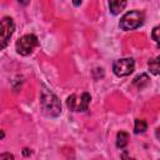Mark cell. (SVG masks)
<instances>
[{
    "instance_id": "cell-2",
    "label": "cell",
    "mask_w": 160,
    "mask_h": 160,
    "mask_svg": "<svg viewBox=\"0 0 160 160\" xmlns=\"http://www.w3.org/2000/svg\"><path fill=\"white\" fill-rule=\"evenodd\" d=\"M144 22V14L139 10H132V11H129L126 12L121 20H120V28L122 30H134V29H138L139 26H141Z\"/></svg>"
},
{
    "instance_id": "cell-6",
    "label": "cell",
    "mask_w": 160,
    "mask_h": 160,
    "mask_svg": "<svg viewBox=\"0 0 160 160\" xmlns=\"http://www.w3.org/2000/svg\"><path fill=\"white\" fill-rule=\"evenodd\" d=\"M134 69H135V61L131 58L119 59L112 65V70L118 76H128L134 71Z\"/></svg>"
},
{
    "instance_id": "cell-17",
    "label": "cell",
    "mask_w": 160,
    "mask_h": 160,
    "mask_svg": "<svg viewBox=\"0 0 160 160\" xmlns=\"http://www.w3.org/2000/svg\"><path fill=\"white\" fill-rule=\"evenodd\" d=\"M80 4H81V1H75L74 2V5H80Z\"/></svg>"
},
{
    "instance_id": "cell-8",
    "label": "cell",
    "mask_w": 160,
    "mask_h": 160,
    "mask_svg": "<svg viewBox=\"0 0 160 160\" xmlns=\"http://www.w3.org/2000/svg\"><path fill=\"white\" fill-rule=\"evenodd\" d=\"M129 142V134L126 131H120L116 135V146L119 149H124Z\"/></svg>"
},
{
    "instance_id": "cell-1",
    "label": "cell",
    "mask_w": 160,
    "mask_h": 160,
    "mask_svg": "<svg viewBox=\"0 0 160 160\" xmlns=\"http://www.w3.org/2000/svg\"><path fill=\"white\" fill-rule=\"evenodd\" d=\"M40 106L42 112L50 118H56L61 112V102L59 98L44 85L40 92Z\"/></svg>"
},
{
    "instance_id": "cell-12",
    "label": "cell",
    "mask_w": 160,
    "mask_h": 160,
    "mask_svg": "<svg viewBox=\"0 0 160 160\" xmlns=\"http://www.w3.org/2000/svg\"><path fill=\"white\" fill-rule=\"evenodd\" d=\"M159 31H160V28H159V26H155L154 30H152V34H151V38H152L156 42H159Z\"/></svg>"
},
{
    "instance_id": "cell-5",
    "label": "cell",
    "mask_w": 160,
    "mask_h": 160,
    "mask_svg": "<svg viewBox=\"0 0 160 160\" xmlns=\"http://www.w3.org/2000/svg\"><path fill=\"white\" fill-rule=\"evenodd\" d=\"M14 29H15V24L11 18L5 16L0 21V50L8 46L9 40L14 32Z\"/></svg>"
},
{
    "instance_id": "cell-15",
    "label": "cell",
    "mask_w": 160,
    "mask_h": 160,
    "mask_svg": "<svg viewBox=\"0 0 160 160\" xmlns=\"http://www.w3.org/2000/svg\"><path fill=\"white\" fill-rule=\"evenodd\" d=\"M22 154H24L25 156H28V155H30V151H29V149H24V150H22Z\"/></svg>"
},
{
    "instance_id": "cell-3",
    "label": "cell",
    "mask_w": 160,
    "mask_h": 160,
    "mask_svg": "<svg viewBox=\"0 0 160 160\" xmlns=\"http://www.w3.org/2000/svg\"><path fill=\"white\" fill-rule=\"evenodd\" d=\"M38 45H39L38 38L34 34H28V35H24L22 38H20L16 41L15 46H16L18 54H20L22 56H26V55L31 54Z\"/></svg>"
},
{
    "instance_id": "cell-9",
    "label": "cell",
    "mask_w": 160,
    "mask_h": 160,
    "mask_svg": "<svg viewBox=\"0 0 160 160\" xmlns=\"http://www.w3.org/2000/svg\"><path fill=\"white\" fill-rule=\"evenodd\" d=\"M132 84H134V85H135L138 89H142V88H145V86L149 84V76H148L146 74L138 75V76L134 79Z\"/></svg>"
},
{
    "instance_id": "cell-13",
    "label": "cell",
    "mask_w": 160,
    "mask_h": 160,
    "mask_svg": "<svg viewBox=\"0 0 160 160\" xmlns=\"http://www.w3.org/2000/svg\"><path fill=\"white\" fill-rule=\"evenodd\" d=\"M0 160H14V156L9 152H5V154L0 155Z\"/></svg>"
},
{
    "instance_id": "cell-16",
    "label": "cell",
    "mask_w": 160,
    "mask_h": 160,
    "mask_svg": "<svg viewBox=\"0 0 160 160\" xmlns=\"http://www.w3.org/2000/svg\"><path fill=\"white\" fill-rule=\"evenodd\" d=\"M4 136H5L4 131H1V130H0V140H1V139H4Z\"/></svg>"
},
{
    "instance_id": "cell-4",
    "label": "cell",
    "mask_w": 160,
    "mask_h": 160,
    "mask_svg": "<svg viewBox=\"0 0 160 160\" xmlns=\"http://www.w3.org/2000/svg\"><path fill=\"white\" fill-rule=\"evenodd\" d=\"M90 100H91V96H90L89 92H82L80 98L78 95L72 94V95H70L68 98L66 105L72 111H85L89 108Z\"/></svg>"
},
{
    "instance_id": "cell-10",
    "label": "cell",
    "mask_w": 160,
    "mask_h": 160,
    "mask_svg": "<svg viewBox=\"0 0 160 160\" xmlns=\"http://www.w3.org/2000/svg\"><path fill=\"white\" fill-rule=\"evenodd\" d=\"M148 129V124L142 119H136L135 120V126H134V132L135 134H141Z\"/></svg>"
},
{
    "instance_id": "cell-7",
    "label": "cell",
    "mask_w": 160,
    "mask_h": 160,
    "mask_svg": "<svg viewBox=\"0 0 160 160\" xmlns=\"http://www.w3.org/2000/svg\"><path fill=\"white\" fill-rule=\"evenodd\" d=\"M126 6V1H120V0H112L109 2V8H110V11L111 14L114 15H118L120 14Z\"/></svg>"
},
{
    "instance_id": "cell-14",
    "label": "cell",
    "mask_w": 160,
    "mask_h": 160,
    "mask_svg": "<svg viewBox=\"0 0 160 160\" xmlns=\"http://www.w3.org/2000/svg\"><path fill=\"white\" fill-rule=\"evenodd\" d=\"M121 158H122V160H132V159H130V158L128 156V154H126V152H122Z\"/></svg>"
},
{
    "instance_id": "cell-11",
    "label": "cell",
    "mask_w": 160,
    "mask_h": 160,
    "mask_svg": "<svg viewBox=\"0 0 160 160\" xmlns=\"http://www.w3.org/2000/svg\"><path fill=\"white\" fill-rule=\"evenodd\" d=\"M149 69L154 75H159V56H156L149 61Z\"/></svg>"
}]
</instances>
